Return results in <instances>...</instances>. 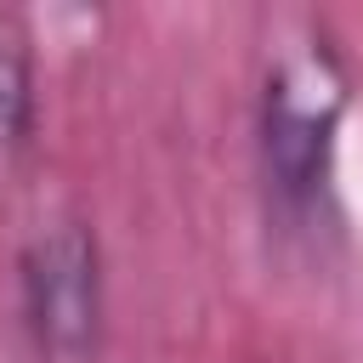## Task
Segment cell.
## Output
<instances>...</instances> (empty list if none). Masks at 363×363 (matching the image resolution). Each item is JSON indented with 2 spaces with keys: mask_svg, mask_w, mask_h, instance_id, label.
<instances>
[{
  "mask_svg": "<svg viewBox=\"0 0 363 363\" xmlns=\"http://www.w3.org/2000/svg\"><path fill=\"white\" fill-rule=\"evenodd\" d=\"M346 113V79L329 51H295L261 91V170L289 216H306L335 164V130Z\"/></svg>",
  "mask_w": 363,
  "mask_h": 363,
  "instance_id": "6da1fadb",
  "label": "cell"
},
{
  "mask_svg": "<svg viewBox=\"0 0 363 363\" xmlns=\"http://www.w3.org/2000/svg\"><path fill=\"white\" fill-rule=\"evenodd\" d=\"M23 312L51 357H91L102 329V255L91 227L57 221L23 250Z\"/></svg>",
  "mask_w": 363,
  "mask_h": 363,
  "instance_id": "7a4b0ae2",
  "label": "cell"
},
{
  "mask_svg": "<svg viewBox=\"0 0 363 363\" xmlns=\"http://www.w3.org/2000/svg\"><path fill=\"white\" fill-rule=\"evenodd\" d=\"M34 130V57H28V28L23 17L0 11V170L28 147Z\"/></svg>",
  "mask_w": 363,
  "mask_h": 363,
  "instance_id": "3957f363",
  "label": "cell"
}]
</instances>
